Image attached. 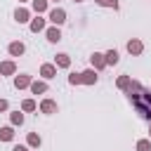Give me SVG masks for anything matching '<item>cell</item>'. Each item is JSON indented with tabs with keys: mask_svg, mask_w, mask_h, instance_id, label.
Returning <instances> with one entry per match:
<instances>
[{
	"mask_svg": "<svg viewBox=\"0 0 151 151\" xmlns=\"http://www.w3.org/2000/svg\"><path fill=\"white\" fill-rule=\"evenodd\" d=\"M130 99H132V104L137 106L139 116L146 118V120H151V92H146V90H142V92H132Z\"/></svg>",
	"mask_w": 151,
	"mask_h": 151,
	"instance_id": "cell-1",
	"label": "cell"
},
{
	"mask_svg": "<svg viewBox=\"0 0 151 151\" xmlns=\"http://www.w3.org/2000/svg\"><path fill=\"white\" fill-rule=\"evenodd\" d=\"M50 21H52V24H57V26H59V24H64V21H66V12H64V9H59V7H54V9L50 12Z\"/></svg>",
	"mask_w": 151,
	"mask_h": 151,
	"instance_id": "cell-2",
	"label": "cell"
},
{
	"mask_svg": "<svg viewBox=\"0 0 151 151\" xmlns=\"http://www.w3.org/2000/svg\"><path fill=\"white\" fill-rule=\"evenodd\" d=\"M80 83H85V85H92V83H97V73H94V68H87V71H83V73H80Z\"/></svg>",
	"mask_w": 151,
	"mask_h": 151,
	"instance_id": "cell-3",
	"label": "cell"
},
{
	"mask_svg": "<svg viewBox=\"0 0 151 151\" xmlns=\"http://www.w3.org/2000/svg\"><path fill=\"white\" fill-rule=\"evenodd\" d=\"M142 50H144L142 40H130V42H127V52H130V54H139Z\"/></svg>",
	"mask_w": 151,
	"mask_h": 151,
	"instance_id": "cell-4",
	"label": "cell"
},
{
	"mask_svg": "<svg viewBox=\"0 0 151 151\" xmlns=\"http://www.w3.org/2000/svg\"><path fill=\"white\" fill-rule=\"evenodd\" d=\"M14 71H17L14 61H2V64H0V73H2V76H12Z\"/></svg>",
	"mask_w": 151,
	"mask_h": 151,
	"instance_id": "cell-5",
	"label": "cell"
},
{
	"mask_svg": "<svg viewBox=\"0 0 151 151\" xmlns=\"http://www.w3.org/2000/svg\"><path fill=\"white\" fill-rule=\"evenodd\" d=\"M40 73H42V78H54V76H57V68H54L52 64H42V66H40Z\"/></svg>",
	"mask_w": 151,
	"mask_h": 151,
	"instance_id": "cell-6",
	"label": "cell"
},
{
	"mask_svg": "<svg viewBox=\"0 0 151 151\" xmlns=\"http://www.w3.org/2000/svg\"><path fill=\"white\" fill-rule=\"evenodd\" d=\"M28 17H31V14H28V9H24V7H19V9L14 12V19H17L19 24H26V21H28Z\"/></svg>",
	"mask_w": 151,
	"mask_h": 151,
	"instance_id": "cell-7",
	"label": "cell"
},
{
	"mask_svg": "<svg viewBox=\"0 0 151 151\" xmlns=\"http://www.w3.org/2000/svg\"><path fill=\"white\" fill-rule=\"evenodd\" d=\"M9 54L12 57H19V54H24V42H9Z\"/></svg>",
	"mask_w": 151,
	"mask_h": 151,
	"instance_id": "cell-8",
	"label": "cell"
},
{
	"mask_svg": "<svg viewBox=\"0 0 151 151\" xmlns=\"http://www.w3.org/2000/svg\"><path fill=\"white\" fill-rule=\"evenodd\" d=\"M40 109H42V113H54V111H57V104H54L52 99H45V101L40 104Z\"/></svg>",
	"mask_w": 151,
	"mask_h": 151,
	"instance_id": "cell-9",
	"label": "cell"
},
{
	"mask_svg": "<svg viewBox=\"0 0 151 151\" xmlns=\"http://www.w3.org/2000/svg\"><path fill=\"white\" fill-rule=\"evenodd\" d=\"M47 40H50V42H59V40H61L59 28H47Z\"/></svg>",
	"mask_w": 151,
	"mask_h": 151,
	"instance_id": "cell-10",
	"label": "cell"
},
{
	"mask_svg": "<svg viewBox=\"0 0 151 151\" xmlns=\"http://www.w3.org/2000/svg\"><path fill=\"white\" fill-rule=\"evenodd\" d=\"M54 64H57V66H61V68H68V64H71V59H68V54H57V59H54Z\"/></svg>",
	"mask_w": 151,
	"mask_h": 151,
	"instance_id": "cell-11",
	"label": "cell"
},
{
	"mask_svg": "<svg viewBox=\"0 0 151 151\" xmlns=\"http://www.w3.org/2000/svg\"><path fill=\"white\" fill-rule=\"evenodd\" d=\"M92 66L99 71V68H104L106 66V61H104V54H92Z\"/></svg>",
	"mask_w": 151,
	"mask_h": 151,
	"instance_id": "cell-12",
	"label": "cell"
},
{
	"mask_svg": "<svg viewBox=\"0 0 151 151\" xmlns=\"http://www.w3.org/2000/svg\"><path fill=\"white\" fill-rule=\"evenodd\" d=\"M42 28H45V19H40V17H38V19H33V21H31V31H33V33H38V31H42Z\"/></svg>",
	"mask_w": 151,
	"mask_h": 151,
	"instance_id": "cell-13",
	"label": "cell"
},
{
	"mask_svg": "<svg viewBox=\"0 0 151 151\" xmlns=\"http://www.w3.org/2000/svg\"><path fill=\"white\" fill-rule=\"evenodd\" d=\"M104 61H106V64H118V52H116V50H109V52L104 54Z\"/></svg>",
	"mask_w": 151,
	"mask_h": 151,
	"instance_id": "cell-14",
	"label": "cell"
},
{
	"mask_svg": "<svg viewBox=\"0 0 151 151\" xmlns=\"http://www.w3.org/2000/svg\"><path fill=\"white\" fill-rule=\"evenodd\" d=\"M31 90H33V94H42V92H47V85L45 83H31Z\"/></svg>",
	"mask_w": 151,
	"mask_h": 151,
	"instance_id": "cell-15",
	"label": "cell"
},
{
	"mask_svg": "<svg viewBox=\"0 0 151 151\" xmlns=\"http://www.w3.org/2000/svg\"><path fill=\"white\" fill-rule=\"evenodd\" d=\"M12 137H14V130L12 127H0V139L2 142H9Z\"/></svg>",
	"mask_w": 151,
	"mask_h": 151,
	"instance_id": "cell-16",
	"label": "cell"
},
{
	"mask_svg": "<svg viewBox=\"0 0 151 151\" xmlns=\"http://www.w3.org/2000/svg\"><path fill=\"white\" fill-rule=\"evenodd\" d=\"M14 85L21 90V87H26V85H31V78L28 76H19V78H14Z\"/></svg>",
	"mask_w": 151,
	"mask_h": 151,
	"instance_id": "cell-17",
	"label": "cell"
},
{
	"mask_svg": "<svg viewBox=\"0 0 151 151\" xmlns=\"http://www.w3.org/2000/svg\"><path fill=\"white\" fill-rule=\"evenodd\" d=\"M33 9L40 14V12H45L47 9V0H33Z\"/></svg>",
	"mask_w": 151,
	"mask_h": 151,
	"instance_id": "cell-18",
	"label": "cell"
},
{
	"mask_svg": "<svg viewBox=\"0 0 151 151\" xmlns=\"http://www.w3.org/2000/svg\"><path fill=\"white\" fill-rule=\"evenodd\" d=\"M137 151H151V142L149 139H139L137 142Z\"/></svg>",
	"mask_w": 151,
	"mask_h": 151,
	"instance_id": "cell-19",
	"label": "cell"
},
{
	"mask_svg": "<svg viewBox=\"0 0 151 151\" xmlns=\"http://www.w3.org/2000/svg\"><path fill=\"white\" fill-rule=\"evenodd\" d=\"M28 146H35V149L40 146V137H38L35 132H31V134H28Z\"/></svg>",
	"mask_w": 151,
	"mask_h": 151,
	"instance_id": "cell-20",
	"label": "cell"
},
{
	"mask_svg": "<svg viewBox=\"0 0 151 151\" xmlns=\"http://www.w3.org/2000/svg\"><path fill=\"white\" fill-rule=\"evenodd\" d=\"M118 87H120V90H127V87H130V78H127V76H120V78H118Z\"/></svg>",
	"mask_w": 151,
	"mask_h": 151,
	"instance_id": "cell-21",
	"label": "cell"
},
{
	"mask_svg": "<svg viewBox=\"0 0 151 151\" xmlns=\"http://www.w3.org/2000/svg\"><path fill=\"white\" fill-rule=\"evenodd\" d=\"M21 109H24V111H33V109H35V101H33V99H26V101L21 104Z\"/></svg>",
	"mask_w": 151,
	"mask_h": 151,
	"instance_id": "cell-22",
	"label": "cell"
},
{
	"mask_svg": "<svg viewBox=\"0 0 151 151\" xmlns=\"http://www.w3.org/2000/svg\"><path fill=\"white\" fill-rule=\"evenodd\" d=\"M12 123H14V125H21V123H24V116H21L19 111H14V113H12Z\"/></svg>",
	"mask_w": 151,
	"mask_h": 151,
	"instance_id": "cell-23",
	"label": "cell"
},
{
	"mask_svg": "<svg viewBox=\"0 0 151 151\" xmlns=\"http://www.w3.org/2000/svg\"><path fill=\"white\" fill-rule=\"evenodd\" d=\"M68 83H71V85H78V83H80V73H71V76H68Z\"/></svg>",
	"mask_w": 151,
	"mask_h": 151,
	"instance_id": "cell-24",
	"label": "cell"
},
{
	"mask_svg": "<svg viewBox=\"0 0 151 151\" xmlns=\"http://www.w3.org/2000/svg\"><path fill=\"white\" fill-rule=\"evenodd\" d=\"M104 2H106V5H111V7H113V9H116V7H118V0H104Z\"/></svg>",
	"mask_w": 151,
	"mask_h": 151,
	"instance_id": "cell-25",
	"label": "cell"
},
{
	"mask_svg": "<svg viewBox=\"0 0 151 151\" xmlns=\"http://www.w3.org/2000/svg\"><path fill=\"white\" fill-rule=\"evenodd\" d=\"M0 111H7V101L5 99H0Z\"/></svg>",
	"mask_w": 151,
	"mask_h": 151,
	"instance_id": "cell-26",
	"label": "cell"
},
{
	"mask_svg": "<svg viewBox=\"0 0 151 151\" xmlns=\"http://www.w3.org/2000/svg\"><path fill=\"white\" fill-rule=\"evenodd\" d=\"M12 151H28V149H26V146H14Z\"/></svg>",
	"mask_w": 151,
	"mask_h": 151,
	"instance_id": "cell-27",
	"label": "cell"
},
{
	"mask_svg": "<svg viewBox=\"0 0 151 151\" xmlns=\"http://www.w3.org/2000/svg\"><path fill=\"white\" fill-rule=\"evenodd\" d=\"M97 2H99V5H106V2H104V0H97Z\"/></svg>",
	"mask_w": 151,
	"mask_h": 151,
	"instance_id": "cell-28",
	"label": "cell"
},
{
	"mask_svg": "<svg viewBox=\"0 0 151 151\" xmlns=\"http://www.w3.org/2000/svg\"><path fill=\"white\" fill-rule=\"evenodd\" d=\"M19 2H26V0H19Z\"/></svg>",
	"mask_w": 151,
	"mask_h": 151,
	"instance_id": "cell-29",
	"label": "cell"
},
{
	"mask_svg": "<svg viewBox=\"0 0 151 151\" xmlns=\"http://www.w3.org/2000/svg\"><path fill=\"white\" fill-rule=\"evenodd\" d=\"M76 2H80V0H76Z\"/></svg>",
	"mask_w": 151,
	"mask_h": 151,
	"instance_id": "cell-30",
	"label": "cell"
}]
</instances>
